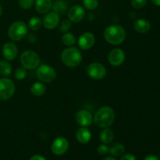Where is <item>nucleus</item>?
I'll use <instances>...</instances> for the list:
<instances>
[{"label":"nucleus","instance_id":"nucleus-1","mask_svg":"<svg viewBox=\"0 0 160 160\" xmlns=\"http://www.w3.org/2000/svg\"><path fill=\"white\" fill-rule=\"evenodd\" d=\"M93 120L98 128H107L113 123L115 120V112L109 106H103L95 112Z\"/></svg>","mask_w":160,"mask_h":160},{"label":"nucleus","instance_id":"nucleus-2","mask_svg":"<svg viewBox=\"0 0 160 160\" xmlns=\"http://www.w3.org/2000/svg\"><path fill=\"white\" fill-rule=\"evenodd\" d=\"M104 37L108 43L118 45L124 42L126 38V31L120 25H110L105 30Z\"/></svg>","mask_w":160,"mask_h":160},{"label":"nucleus","instance_id":"nucleus-3","mask_svg":"<svg viewBox=\"0 0 160 160\" xmlns=\"http://www.w3.org/2000/svg\"><path fill=\"white\" fill-rule=\"evenodd\" d=\"M82 54L79 48L76 47H70L62 51L61 54V60L67 67L73 68L78 67L82 61Z\"/></svg>","mask_w":160,"mask_h":160},{"label":"nucleus","instance_id":"nucleus-4","mask_svg":"<svg viewBox=\"0 0 160 160\" xmlns=\"http://www.w3.org/2000/svg\"><path fill=\"white\" fill-rule=\"evenodd\" d=\"M28 33V27L23 21H15L9 26L8 29V36L13 42L23 39Z\"/></svg>","mask_w":160,"mask_h":160},{"label":"nucleus","instance_id":"nucleus-5","mask_svg":"<svg viewBox=\"0 0 160 160\" xmlns=\"http://www.w3.org/2000/svg\"><path fill=\"white\" fill-rule=\"evenodd\" d=\"M20 59L23 67L27 70H34L38 68L41 62L38 54L31 50H27L22 52Z\"/></svg>","mask_w":160,"mask_h":160},{"label":"nucleus","instance_id":"nucleus-6","mask_svg":"<svg viewBox=\"0 0 160 160\" xmlns=\"http://www.w3.org/2000/svg\"><path fill=\"white\" fill-rule=\"evenodd\" d=\"M15 90V84L12 80L6 78L0 79V100H9L14 95Z\"/></svg>","mask_w":160,"mask_h":160},{"label":"nucleus","instance_id":"nucleus-7","mask_svg":"<svg viewBox=\"0 0 160 160\" xmlns=\"http://www.w3.org/2000/svg\"><path fill=\"white\" fill-rule=\"evenodd\" d=\"M37 78L41 81L45 83H51L56 78V72L51 66L43 64L39 66L36 72Z\"/></svg>","mask_w":160,"mask_h":160},{"label":"nucleus","instance_id":"nucleus-8","mask_svg":"<svg viewBox=\"0 0 160 160\" xmlns=\"http://www.w3.org/2000/svg\"><path fill=\"white\" fill-rule=\"evenodd\" d=\"M87 73L91 78L98 81L106 77V69L99 62H92L88 66Z\"/></svg>","mask_w":160,"mask_h":160},{"label":"nucleus","instance_id":"nucleus-9","mask_svg":"<svg viewBox=\"0 0 160 160\" xmlns=\"http://www.w3.org/2000/svg\"><path fill=\"white\" fill-rule=\"evenodd\" d=\"M69 148V142L63 137H59L53 141L51 149L53 154L62 156L65 154Z\"/></svg>","mask_w":160,"mask_h":160},{"label":"nucleus","instance_id":"nucleus-10","mask_svg":"<svg viewBox=\"0 0 160 160\" xmlns=\"http://www.w3.org/2000/svg\"><path fill=\"white\" fill-rule=\"evenodd\" d=\"M126 55L123 50L120 48H114L111 50L108 56L109 62L113 67H119L124 62Z\"/></svg>","mask_w":160,"mask_h":160},{"label":"nucleus","instance_id":"nucleus-11","mask_svg":"<svg viewBox=\"0 0 160 160\" xmlns=\"http://www.w3.org/2000/svg\"><path fill=\"white\" fill-rule=\"evenodd\" d=\"M67 16L69 17V20L73 23H79L80 21L84 19L85 16V11L84 9L80 5H75L71 6L69 9Z\"/></svg>","mask_w":160,"mask_h":160},{"label":"nucleus","instance_id":"nucleus-12","mask_svg":"<svg viewBox=\"0 0 160 160\" xmlns=\"http://www.w3.org/2000/svg\"><path fill=\"white\" fill-rule=\"evenodd\" d=\"M76 121L80 126L87 128L89 127L93 122V116L89 111L86 109H81L76 114Z\"/></svg>","mask_w":160,"mask_h":160},{"label":"nucleus","instance_id":"nucleus-13","mask_svg":"<svg viewBox=\"0 0 160 160\" xmlns=\"http://www.w3.org/2000/svg\"><path fill=\"white\" fill-rule=\"evenodd\" d=\"M3 57L7 61H12L17 58L18 54V48L13 42H6L2 49Z\"/></svg>","mask_w":160,"mask_h":160},{"label":"nucleus","instance_id":"nucleus-14","mask_svg":"<svg viewBox=\"0 0 160 160\" xmlns=\"http://www.w3.org/2000/svg\"><path fill=\"white\" fill-rule=\"evenodd\" d=\"M95 42V38L93 34L90 32H85L80 36L78 39V45L80 48L83 50L90 49Z\"/></svg>","mask_w":160,"mask_h":160},{"label":"nucleus","instance_id":"nucleus-15","mask_svg":"<svg viewBox=\"0 0 160 160\" xmlns=\"http://www.w3.org/2000/svg\"><path fill=\"white\" fill-rule=\"evenodd\" d=\"M59 15L55 12H48L43 19V25L46 29L52 30L59 25Z\"/></svg>","mask_w":160,"mask_h":160},{"label":"nucleus","instance_id":"nucleus-16","mask_svg":"<svg viewBox=\"0 0 160 160\" xmlns=\"http://www.w3.org/2000/svg\"><path fill=\"white\" fill-rule=\"evenodd\" d=\"M52 0H36L35 9L38 13H48L52 9Z\"/></svg>","mask_w":160,"mask_h":160},{"label":"nucleus","instance_id":"nucleus-17","mask_svg":"<svg viewBox=\"0 0 160 160\" xmlns=\"http://www.w3.org/2000/svg\"><path fill=\"white\" fill-rule=\"evenodd\" d=\"M77 140L81 144H87L92 139V133L88 128H79L76 134Z\"/></svg>","mask_w":160,"mask_h":160},{"label":"nucleus","instance_id":"nucleus-18","mask_svg":"<svg viewBox=\"0 0 160 160\" xmlns=\"http://www.w3.org/2000/svg\"><path fill=\"white\" fill-rule=\"evenodd\" d=\"M150 28H151L150 23L145 19H139L136 20L134 23V29L137 32L142 33V34L148 32L150 30Z\"/></svg>","mask_w":160,"mask_h":160},{"label":"nucleus","instance_id":"nucleus-19","mask_svg":"<svg viewBox=\"0 0 160 160\" xmlns=\"http://www.w3.org/2000/svg\"><path fill=\"white\" fill-rule=\"evenodd\" d=\"M46 92V87L42 82H35L31 87V92L34 96H42Z\"/></svg>","mask_w":160,"mask_h":160},{"label":"nucleus","instance_id":"nucleus-20","mask_svg":"<svg viewBox=\"0 0 160 160\" xmlns=\"http://www.w3.org/2000/svg\"><path fill=\"white\" fill-rule=\"evenodd\" d=\"M67 9V3L63 0H56L52 3V6L53 12L57 13L58 15H62L65 13Z\"/></svg>","mask_w":160,"mask_h":160},{"label":"nucleus","instance_id":"nucleus-21","mask_svg":"<svg viewBox=\"0 0 160 160\" xmlns=\"http://www.w3.org/2000/svg\"><path fill=\"white\" fill-rule=\"evenodd\" d=\"M99 138L103 144H109L114 138L113 132L109 128H104L99 134Z\"/></svg>","mask_w":160,"mask_h":160},{"label":"nucleus","instance_id":"nucleus-22","mask_svg":"<svg viewBox=\"0 0 160 160\" xmlns=\"http://www.w3.org/2000/svg\"><path fill=\"white\" fill-rule=\"evenodd\" d=\"M125 148L121 143H114L109 148V153L113 156H121L124 153Z\"/></svg>","mask_w":160,"mask_h":160},{"label":"nucleus","instance_id":"nucleus-23","mask_svg":"<svg viewBox=\"0 0 160 160\" xmlns=\"http://www.w3.org/2000/svg\"><path fill=\"white\" fill-rule=\"evenodd\" d=\"M12 73V66L7 60H0V74L8 77Z\"/></svg>","mask_w":160,"mask_h":160},{"label":"nucleus","instance_id":"nucleus-24","mask_svg":"<svg viewBox=\"0 0 160 160\" xmlns=\"http://www.w3.org/2000/svg\"><path fill=\"white\" fill-rule=\"evenodd\" d=\"M42 19L38 17H33L29 20L28 28L32 31H37L42 28Z\"/></svg>","mask_w":160,"mask_h":160},{"label":"nucleus","instance_id":"nucleus-25","mask_svg":"<svg viewBox=\"0 0 160 160\" xmlns=\"http://www.w3.org/2000/svg\"><path fill=\"white\" fill-rule=\"evenodd\" d=\"M62 42L67 46H72L76 43V38L72 33L67 32L62 35Z\"/></svg>","mask_w":160,"mask_h":160},{"label":"nucleus","instance_id":"nucleus-26","mask_svg":"<svg viewBox=\"0 0 160 160\" xmlns=\"http://www.w3.org/2000/svg\"><path fill=\"white\" fill-rule=\"evenodd\" d=\"M28 75V71H27V69H25L24 67H19L15 71V78L18 81H23V79H25Z\"/></svg>","mask_w":160,"mask_h":160},{"label":"nucleus","instance_id":"nucleus-27","mask_svg":"<svg viewBox=\"0 0 160 160\" xmlns=\"http://www.w3.org/2000/svg\"><path fill=\"white\" fill-rule=\"evenodd\" d=\"M83 4L87 9L93 10L98 7V0H83Z\"/></svg>","mask_w":160,"mask_h":160},{"label":"nucleus","instance_id":"nucleus-28","mask_svg":"<svg viewBox=\"0 0 160 160\" xmlns=\"http://www.w3.org/2000/svg\"><path fill=\"white\" fill-rule=\"evenodd\" d=\"M72 27V22L70 20H63L59 25V31L62 33H67Z\"/></svg>","mask_w":160,"mask_h":160},{"label":"nucleus","instance_id":"nucleus-29","mask_svg":"<svg viewBox=\"0 0 160 160\" xmlns=\"http://www.w3.org/2000/svg\"><path fill=\"white\" fill-rule=\"evenodd\" d=\"M34 3V0H18V4L22 9H29L32 7Z\"/></svg>","mask_w":160,"mask_h":160},{"label":"nucleus","instance_id":"nucleus-30","mask_svg":"<svg viewBox=\"0 0 160 160\" xmlns=\"http://www.w3.org/2000/svg\"><path fill=\"white\" fill-rule=\"evenodd\" d=\"M148 0H131V6L134 9H142L146 5Z\"/></svg>","mask_w":160,"mask_h":160},{"label":"nucleus","instance_id":"nucleus-31","mask_svg":"<svg viewBox=\"0 0 160 160\" xmlns=\"http://www.w3.org/2000/svg\"><path fill=\"white\" fill-rule=\"evenodd\" d=\"M97 152H98V154H100L101 156H105L107 153H109V147L107 145H106V144H102V145H98V148H97Z\"/></svg>","mask_w":160,"mask_h":160},{"label":"nucleus","instance_id":"nucleus-32","mask_svg":"<svg viewBox=\"0 0 160 160\" xmlns=\"http://www.w3.org/2000/svg\"><path fill=\"white\" fill-rule=\"evenodd\" d=\"M27 39H28V41L30 42V43H32V44L36 43V42H37V40H38L37 36L34 34H28V35L27 36Z\"/></svg>","mask_w":160,"mask_h":160},{"label":"nucleus","instance_id":"nucleus-33","mask_svg":"<svg viewBox=\"0 0 160 160\" xmlns=\"http://www.w3.org/2000/svg\"><path fill=\"white\" fill-rule=\"evenodd\" d=\"M120 160H137V158L132 154H126L122 156Z\"/></svg>","mask_w":160,"mask_h":160},{"label":"nucleus","instance_id":"nucleus-34","mask_svg":"<svg viewBox=\"0 0 160 160\" xmlns=\"http://www.w3.org/2000/svg\"><path fill=\"white\" fill-rule=\"evenodd\" d=\"M29 160H47L44 156H41V155H34Z\"/></svg>","mask_w":160,"mask_h":160},{"label":"nucleus","instance_id":"nucleus-35","mask_svg":"<svg viewBox=\"0 0 160 160\" xmlns=\"http://www.w3.org/2000/svg\"><path fill=\"white\" fill-rule=\"evenodd\" d=\"M144 160H159V158H158L156 156H155V155H148V156H147L145 158V159Z\"/></svg>","mask_w":160,"mask_h":160},{"label":"nucleus","instance_id":"nucleus-36","mask_svg":"<svg viewBox=\"0 0 160 160\" xmlns=\"http://www.w3.org/2000/svg\"><path fill=\"white\" fill-rule=\"evenodd\" d=\"M151 1L155 5H156V6H160V0H151Z\"/></svg>","mask_w":160,"mask_h":160},{"label":"nucleus","instance_id":"nucleus-37","mask_svg":"<svg viewBox=\"0 0 160 160\" xmlns=\"http://www.w3.org/2000/svg\"><path fill=\"white\" fill-rule=\"evenodd\" d=\"M103 160H117L115 158L113 157H110V156H108V157H106L105 159H103Z\"/></svg>","mask_w":160,"mask_h":160},{"label":"nucleus","instance_id":"nucleus-38","mask_svg":"<svg viewBox=\"0 0 160 160\" xmlns=\"http://www.w3.org/2000/svg\"><path fill=\"white\" fill-rule=\"evenodd\" d=\"M2 14V7L1 4H0V17H1Z\"/></svg>","mask_w":160,"mask_h":160}]
</instances>
